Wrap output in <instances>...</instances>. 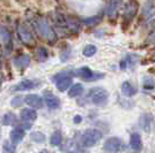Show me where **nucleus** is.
Returning a JSON list of instances; mask_svg holds the SVG:
<instances>
[{
    "mask_svg": "<svg viewBox=\"0 0 155 153\" xmlns=\"http://www.w3.org/2000/svg\"><path fill=\"white\" fill-rule=\"evenodd\" d=\"M31 23L32 27L35 28L36 32L38 33L42 38L46 39L50 43H52L56 39V32L53 31V29L50 27V24L48 23V21L44 17L36 16L35 19H32Z\"/></svg>",
    "mask_w": 155,
    "mask_h": 153,
    "instance_id": "1",
    "label": "nucleus"
},
{
    "mask_svg": "<svg viewBox=\"0 0 155 153\" xmlns=\"http://www.w3.org/2000/svg\"><path fill=\"white\" fill-rule=\"evenodd\" d=\"M89 99L91 101L96 105V106H102V105H105L107 101H108V98H109V93L108 91L103 88H100V86H96V88H93V89L89 91Z\"/></svg>",
    "mask_w": 155,
    "mask_h": 153,
    "instance_id": "2",
    "label": "nucleus"
},
{
    "mask_svg": "<svg viewBox=\"0 0 155 153\" xmlns=\"http://www.w3.org/2000/svg\"><path fill=\"white\" fill-rule=\"evenodd\" d=\"M102 138V133L97 129H87L81 137V143L86 147H91Z\"/></svg>",
    "mask_w": 155,
    "mask_h": 153,
    "instance_id": "3",
    "label": "nucleus"
},
{
    "mask_svg": "<svg viewBox=\"0 0 155 153\" xmlns=\"http://www.w3.org/2000/svg\"><path fill=\"white\" fill-rule=\"evenodd\" d=\"M18 35H19L20 40L27 46H31V45L35 44V38H34L31 31L29 30V28L26 24L20 23L18 26Z\"/></svg>",
    "mask_w": 155,
    "mask_h": 153,
    "instance_id": "4",
    "label": "nucleus"
},
{
    "mask_svg": "<svg viewBox=\"0 0 155 153\" xmlns=\"http://www.w3.org/2000/svg\"><path fill=\"white\" fill-rule=\"evenodd\" d=\"M138 2L136 1H130L127 2L125 7H124V12H123V23L124 26H127L130 24V22L132 21V19L138 13Z\"/></svg>",
    "mask_w": 155,
    "mask_h": 153,
    "instance_id": "5",
    "label": "nucleus"
},
{
    "mask_svg": "<svg viewBox=\"0 0 155 153\" xmlns=\"http://www.w3.org/2000/svg\"><path fill=\"white\" fill-rule=\"evenodd\" d=\"M52 80L56 83V86L59 91L67 90L72 84V77L67 73H59L56 76L52 77Z\"/></svg>",
    "mask_w": 155,
    "mask_h": 153,
    "instance_id": "6",
    "label": "nucleus"
},
{
    "mask_svg": "<svg viewBox=\"0 0 155 153\" xmlns=\"http://www.w3.org/2000/svg\"><path fill=\"white\" fill-rule=\"evenodd\" d=\"M124 147L123 142L120 140V138L118 137H111L105 140L103 145V148L105 152L108 153H117L119 151H122Z\"/></svg>",
    "mask_w": 155,
    "mask_h": 153,
    "instance_id": "7",
    "label": "nucleus"
},
{
    "mask_svg": "<svg viewBox=\"0 0 155 153\" xmlns=\"http://www.w3.org/2000/svg\"><path fill=\"white\" fill-rule=\"evenodd\" d=\"M77 75L80 76L84 81H87V82H91V81H97L100 78L103 77V74H100V73H94L93 70H91L88 67H82L80 69H78Z\"/></svg>",
    "mask_w": 155,
    "mask_h": 153,
    "instance_id": "8",
    "label": "nucleus"
},
{
    "mask_svg": "<svg viewBox=\"0 0 155 153\" xmlns=\"http://www.w3.org/2000/svg\"><path fill=\"white\" fill-rule=\"evenodd\" d=\"M0 43L4 45L7 52H11L13 48V40H12V35L8 31V29L5 27L0 26Z\"/></svg>",
    "mask_w": 155,
    "mask_h": 153,
    "instance_id": "9",
    "label": "nucleus"
},
{
    "mask_svg": "<svg viewBox=\"0 0 155 153\" xmlns=\"http://www.w3.org/2000/svg\"><path fill=\"white\" fill-rule=\"evenodd\" d=\"M64 21L66 28L68 30H71L72 32L77 33V32H79L81 30V22L77 17L71 16V15H67V16H64Z\"/></svg>",
    "mask_w": 155,
    "mask_h": 153,
    "instance_id": "10",
    "label": "nucleus"
},
{
    "mask_svg": "<svg viewBox=\"0 0 155 153\" xmlns=\"http://www.w3.org/2000/svg\"><path fill=\"white\" fill-rule=\"evenodd\" d=\"M44 100H45L46 106L51 109H56L60 105V100L57 96H54L51 91H45L44 92Z\"/></svg>",
    "mask_w": 155,
    "mask_h": 153,
    "instance_id": "11",
    "label": "nucleus"
},
{
    "mask_svg": "<svg viewBox=\"0 0 155 153\" xmlns=\"http://www.w3.org/2000/svg\"><path fill=\"white\" fill-rule=\"evenodd\" d=\"M119 6H120V2H119V1H115V0L109 1V2L107 4V6H105V14L109 16L110 19L116 17Z\"/></svg>",
    "mask_w": 155,
    "mask_h": 153,
    "instance_id": "12",
    "label": "nucleus"
},
{
    "mask_svg": "<svg viewBox=\"0 0 155 153\" xmlns=\"http://www.w3.org/2000/svg\"><path fill=\"white\" fill-rule=\"evenodd\" d=\"M25 99L27 104L32 108H41L43 106V99L37 95H28Z\"/></svg>",
    "mask_w": 155,
    "mask_h": 153,
    "instance_id": "13",
    "label": "nucleus"
},
{
    "mask_svg": "<svg viewBox=\"0 0 155 153\" xmlns=\"http://www.w3.org/2000/svg\"><path fill=\"white\" fill-rule=\"evenodd\" d=\"M130 145L132 147L133 151L136 152H139L141 151L142 148V142H141V137L138 133H133L130 137Z\"/></svg>",
    "mask_w": 155,
    "mask_h": 153,
    "instance_id": "14",
    "label": "nucleus"
},
{
    "mask_svg": "<svg viewBox=\"0 0 155 153\" xmlns=\"http://www.w3.org/2000/svg\"><path fill=\"white\" fill-rule=\"evenodd\" d=\"M20 116L23 121L26 122H34L37 119V113L36 111H34L32 108H23L20 113Z\"/></svg>",
    "mask_w": 155,
    "mask_h": 153,
    "instance_id": "15",
    "label": "nucleus"
},
{
    "mask_svg": "<svg viewBox=\"0 0 155 153\" xmlns=\"http://www.w3.org/2000/svg\"><path fill=\"white\" fill-rule=\"evenodd\" d=\"M137 62H138V57H137L136 54H127L126 58L120 62L119 67H120V69H126L129 67L132 68V67H134V64Z\"/></svg>",
    "mask_w": 155,
    "mask_h": 153,
    "instance_id": "16",
    "label": "nucleus"
},
{
    "mask_svg": "<svg viewBox=\"0 0 155 153\" xmlns=\"http://www.w3.org/2000/svg\"><path fill=\"white\" fill-rule=\"evenodd\" d=\"M23 138H25V130L20 128H15L11 131V143H13L14 145L21 143Z\"/></svg>",
    "mask_w": 155,
    "mask_h": 153,
    "instance_id": "17",
    "label": "nucleus"
},
{
    "mask_svg": "<svg viewBox=\"0 0 155 153\" xmlns=\"http://www.w3.org/2000/svg\"><path fill=\"white\" fill-rule=\"evenodd\" d=\"M37 85V83H35L31 80H25L22 82H20L18 85H15L13 88L14 91H25V90H31Z\"/></svg>",
    "mask_w": 155,
    "mask_h": 153,
    "instance_id": "18",
    "label": "nucleus"
},
{
    "mask_svg": "<svg viewBox=\"0 0 155 153\" xmlns=\"http://www.w3.org/2000/svg\"><path fill=\"white\" fill-rule=\"evenodd\" d=\"M29 61H30V58H29V55H27V54H21L19 57L14 58V64L18 68H20V69H23V68L28 67Z\"/></svg>",
    "mask_w": 155,
    "mask_h": 153,
    "instance_id": "19",
    "label": "nucleus"
},
{
    "mask_svg": "<svg viewBox=\"0 0 155 153\" xmlns=\"http://www.w3.org/2000/svg\"><path fill=\"white\" fill-rule=\"evenodd\" d=\"M152 123H153V117L150 114H143L140 117V126L145 131H150L152 129Z\"/></svg>",
    "mask_w": 155,
    "mask_h": 153,
    "instance_id": "20",
    "label": "nucleus"
},
{
    "mask_svg": "<svg viewBox=\"0 0 155 153\" xmlns=\"http://www.w3.org/2000/svg\"><path fill=\"white\" fill-rule=\"evenodd\" d=\"M102 17H103V13L97 14V15H94V16H91V17L84 19V21H82V23H84V26H87V27L97 26V24H98V23L102 21Z\"/></svg>",
    "mask_w": 155,
    "mask_h": 153,
    "instance_id": "21",
    "label": "nucleus"
},
{
    "mask_svg": "<svg viewBox=\"0 0 155 153\" xmlns=\"http://www.w3.org/2000/svg\"><path fill=\"white\" fill-rule=\"evenodd\" d=\"M122 93L126 97H132L137 93V89L130 82L126 81L122 84Z\"/></svg>",
    "mask_w": 155,
    "mask_h": 153,
    "instance_id": "22",
    "label": "nucleus"
},
{
    "mask_svg": "<svg viewBox=\"0 0 155 153\" xmlns=\"http://www.w3.org/2000/svg\"><path fill=\"white\" fill-rule=\"evenodd\" d=\"M82 92H84V86H82V84L77 83L71 88L70 92H68V96L71 97V98H74V97L80 96Z\"/></svg>",
    "mask_w": 155,
    "mask_h": 153,
    "instance_id": "23",
    "label": "nucleus"
},
{
    "mask_svg": "<svg viewBox=\"0 0 155 153\" xmlns=\"http://www.w3.org/2000/svg\"><path fill=\"white\" fill-rule=\"evenodd\" d=\"M61 142H63V135H61V133H60L59 130L54 131V133L52 134L51 138H50L51 145H53V146H59V145L61 144Z\"/></svg>",
    "mask_w": 155,
    "mask_h": 153,
    "instance_id": "24",
    "label": "nucleus"
},
{
    "mask_svg": "<svg viewBox=\"0 0 155 153\" xmlns=\"http://www.w3.org/2000/svg\"><path fill=\"white\" fill-rule=\"evenodd\" d=\"M48 59V50L45 47H38L36 50V60L39 61V62H43Z\"/></svg>",
    "mask_w": 155,
    "mask_h": 153,
    "instance_id": "25",
    "label": "nucleus"
},
{
    "mask_svg": "<svg viewBox=\"0 0 155 153\" xmlns=\"http://www.w3.org/2000/svg\"><path fill=\"white\" fill-rule=\"evenodd\" d=\"M15 121H16V116L12 112L6 113L2 117V124L4 126H12L13 123H15Z\"/></svg>",
    "mask_w": 155,
    "mask_h": 153,
    "instance_id": "26",
    "label": "nucleus"
},
{
    "mask_svg": "<svg viewBox=\"0 0 155 153\" xmlns=\"http://www.w3.org/2000/svg\"><path fill=\"white\" fill-rule=\"evenodd\" d=\"M30 138H31L32 142H35V143H37V144L45 142V136H44V134H42L41 131L31 133V134H30Z\"/></svg>",
    "mask_w": 155,
    "mask_h": 153,
    "instance_id": "27",
    "label": "nucleus"
},
{
    "mask_svg": "<svg viewBox=\"0 0 155 153\" xmlns=\"http://www.w3.org/2000/svg\"><path fill=\"white\" fill-rule=\"evenodd\" d=\"M96 46H94V45H87L86 47L84 48V51H82V53H84V57H93L95 53H96Z\"/></svg>",
    "mask_w": 155,
    "mask_h": 153,
    "instance_id": "28",
    "label": "nucleus"
},
{
    "mask_svg": "<svg viewBox=\"0 0 155 153\" xmlns=\"http://www.w3.org/2000/svg\"><path fill=\"white\" fill-rule=\"evenodd\" d=\"M155 88V81L152 77H145L143 80V89L145 90H153Z\"/></svg>",
    "mask_w": 155,
    "mask_h": 153,
    "instance_id": "29",
    "label": "nucleus"
},
{
    "mask_svg": "<svg viewBox=\"0 0 155 153\" xmlns=\"http://www.w3.org/2000/svg\"><path fill=\"white\" fill-rule=\"evenodd\" d=\"M2 152L4 153H14L15 152V145L13 143H9L8 140H6L4 143V146H2Z\"/></svg>",
    "mask_w": 155,
    "mask_h": 153,
    "instance_id": "30",
    "label": "nucleus"
},
{
    "mask_svg": "<svg viewBox=\"0 0 155 153\" xmlns=\"http://www.w3.org/2000/svg\"><path fill=\"white\" fill-rule=\"evenodd\" d=\"M22 100H23L22 97H15V98L12 99V102H11V104H12L13 107H19V106L22 105V102H23Z\"/></svg>",
    "mask_w": 155,
    "mask_h": 153,
    "instance_id": "31",
    "label": "nucleus"
},
{
    "mask_svg": "<svg viewBox=\"0 0 155 153\" xmlns=\"http://www.w3.org/2000/svg\"><path fill=\"white\" fill-rule=\"evenodd\" d=\"M81 119H82V117H81L80 115H75L74 119H73V121H74V123H80V122H81Z\"/></svg>",
    "mask_w": 155,
    "mask_h": 153,
    "instance_id": "32",
    "label": "nucleus"
},
{
    "mask_svg": "<svg viewBox=\"0 0 155 153\" xmlns=\"http://www.w3.org/2000/svg\"><path fill=\"white\" fill-rule=\"evenodd\" d=\"M41 153H48V152H46V151H42Z\"/></svg>",
    "mask_w": 155,
    "mask_h": 153,
    "instance_id": "33",
    "label": "nucleus"
},
{
    "mask_svg": "<svg viewBox=\"0 0 155 153\" xmlns=\"http://www.w3.org/2000/svg\"><path fill=\"white\" fill-rule=\"evenodd\" d=\"M68 153H77V152H68Z\"/></svg>",
    "mask_w": 155,
    "mask_h": 153,
    "instance_id": "34",
    "label": "nucleus"
},
{
    "mask_svg": "<svg viewBox=\"0 0 155 153\" xmlns=\"http://www.w3.org/2000/svg\"><path fill=\"white\" fill-rule=\"evenodd\" d=\"M0 83H1V77H0Z\"/></svg>",
    "mask_w": 155,
    "mask_h": 153,
    "instance_id": "35",
    "label": "nucleus"
}]
</instances>
